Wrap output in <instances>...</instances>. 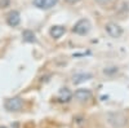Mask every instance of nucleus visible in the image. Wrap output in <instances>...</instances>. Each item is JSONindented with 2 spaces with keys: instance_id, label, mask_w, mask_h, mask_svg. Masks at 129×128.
I'll return each mask as SVG.
<instances>
[{
  "instance_id": "1",
  "label": "nucleus",
  "mask_w": 129,
  "mask_h": 128,
  "mask_svg": "<svg viewBox=\"0 0 129 128\" xmlns=\"http://www.w3.org/2000/svg\"><path fill=\"white\" fill-rule=\"evenodd\" d=\"M90 29H92V25H90V22H89V19L83 18V19L78 21V22L74 25L72 33L78 34V35H87L89 31H90Z\"/></svg>"
},
{
  "instance_id": "2",
  "label": "nucleus",
  "mask_w": 129,
  "mask_h": 128,
  "mask_svg": "<svg viewBox=\"0 0 129 128\" xmlns=\"http://www.w3.org/2000/svg\"><path fill=\"white\" fill-rule=\"evenodd\" d=\"M5 109L8 111H18L22 109L23 106V100L21 97H12V98H8L4 104Z\"/></svg>"
},
{
  "instance_id": "3",
  "label": "nucleus",
  "mask_w": 129,
  "mask_h": 128,
  "mask_svg": "<svg viewBox=\"0 0 129 128\" xmlns=\"http://www.w3.org/2000/svg\"><path fill=\"white\" fill-rule=\"evenodd\" d=\"M105 29H106V31H107V34H109L111 38H120L121 35H123V29L117 25V23H115V22H109L106 26H105Z\"/></svg>"
},
{
  "instance_id": "4",
  "label": "nucleus",
  "mask_w": 129,
  "mask_h": 128,
  "mask_svg": "<svg viewBox=\"0 0 129 128\" xmlns=\"http://www.w3.org/2000/svg\"><path fill=\"white\" fill-rule=\"evenodd\" d=\"M58 4V0H34V5L39 9H50Z\"/></svg>"
},
{
  "instance_id": "5",
  "label": "nucleus",
  "mask_w": 129,
  "mask_h": 128,
  "mask_svg": "<svg viewBox=\"0 0 129 128\" xmlns=\"http://www.w3.org/2000/svg\"><path fill=\"white\" fill-rule=\"evenodd\" d=\"M74 97L76 98L78 101L80 102H85L92 98V92L89 89H85V88H81V89H78L76 92H75Z\"/></svg>"
},
{
  "instance_id": "6",
  "label": "nucleus",
  "mask_w": 129,
  "mask_h": 128,
  "mask_svg": "<svg viewBox=\"0 0 129 128\" xmlns=\"http://www.w3.org/2000/svg\"><path fill=\"white\" fill-rule=\"evenodd\" d=\"M19 22H21V17H19V13L17 10H12V12L7 16V23L9 26L16 27V26L19 25Z\"/></svg>"
},
{
  "instance_id": "7",
  "label": "nucleus",
  "mask_w": 129,
  "mask_h": 128,
  "mask_svg": "<svg viewBox=\"0 0 129 128\" xmlns=\"http://www.w3.org/2000/svg\"><path fill=\"white\" fill-rule=\"evenodd\" d=\"M93 78V75L90 72H78L72 76V83L74 84H80V83H84L87 80H90Z\"/></svg>"
},
{
  "instance_id": "8",
  "label": "nucleus",
  "mask_w": 129,
  "mask_h": 128,
  "mask_svg": "<svg viewBox=\"0 0 129 128\" xmlns=\"http://www.w3.org/2000/svg\"><path fill=\"white\" fill-rule=\"evenodd\" d=\"M64 33H66V27L61 26V25H56V26L50 27V30H49V34L53 39H59Z\"/></svg>"
},
{
  "instance_id": "9",
  "label": "nucleus",
  "mask_w": 129,
  "mask_h": 128,
  "mask_svg": "<svg viewBox=\"0 0 129 128\" xmlns=\"http://www.w3.org/2000/svg\"><path fill=\"white\" fill-rule=\"evenodd\" d=\"M57 98H58V101H61V102H69V101L72 98V92H71L69 88H62V89H59V92H58Z\"/></svg>"
},
{
  "instance_id": "10",
  "label": "nucleus",
  "mask_w": 129,
  "mask_h": 128,
  "mask_svg": "<svg viewBox=\"0 0 129 128\" xmlns=\"http://www.w3.org/2000/svg\"><path fill=\"white\" fill-rule=\"evenodd\" d=\"M22 36H23V40H25V41H28V43H35V41H36L35 34L32 33V31H30V30H25L23 34H22Z\"/></svg>"
},
{
  "instance_id": "11",
  "label": "nucleus",
  "mask_w": 129,
  "mask_h": 128,
  "mask_svg": "<svg viewBox=\"0 0 129 128\" xmlns=\"http://www.w3.org/2000/svg\"><path fill=\"white\" fill-rule=\"evenodd\" d=\"M103 72H105V74H115V72H117V67H109V69H105Z\"/></svg>"
},
{
  "instance_id": "12",
  "label": "nucleus",
  "mask_w": 129,
  "mask_h": 128,
  "mask_svg": "<svg viewBox=\"0 0 129 128\" xmlns=\"http://www.w3.org/2000/svg\"><path fill=\"white\" fill-rule=\"evenodd\" d=\"M98 4H101V5H107V4H110L112 0H95Z\"/></svg>"
},
{
  "instance_id": "13",
  "label": "nucleus",
  "mask_w": 129,
  "mask_h": 128,
  "mask_svg": "<svg viewBox=\"0 0 129 128\" xmlns=\"http://www.w3.org/2000/svg\"><path fill=\"white\" fill-rule=\"evenodd\" d=\"M67 3H70V4H76V3H79L80 0H66Z\"/></svg>"
}]
</instances>
